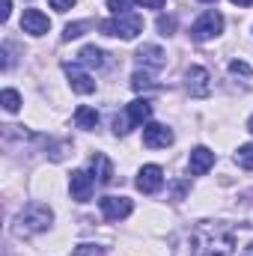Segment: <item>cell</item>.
<instances>
[{
    "mask_svg": "<svg viewBox=\"0 0 253 256\" xmlns=\"http://www.w3.org/2000/svg\"><path fill=\"white\" fill-rule=\"evenodd\" d=\"M194 256H232L236 254V232L224 224H196L190 232Z\"/></svg>",
    "mask_w": 253,
    "mask_h": 256,
    "instance_id": "cell-1",
    "label": "cell"
},
{
    "mask_svg": "<svg viewBox=\"0 0 253 256\" xmlns=\"http://www.w3.org/2000/svg\"><path fill=\"white\" fill-rule=\"evenodd\" d=\"M51 224H54V212H51L45 202H30V206H24V208L18 212V218H15V224H12V232H15L18 238H33V236L45 232Z\"/></svg>",
    "mask_w": 253,
    "mask_h": 256,
    "instance_id": "cell-2",
    "label": "cell"
},
{
    "mask_svg": "<svg viewBox=\"0 0 253 256\" xmlns=\"http://www.w3.org/2000/svg\"><path fill=\"white\" fill-rule=\"evenodd\" d=\"M104 36H120V39H137L143 33V18L134 15V12H126V15H116V18H108L98 24Z\"/></svg>",
    "mask_w": 253,
    "mask_h": 256,
    "instance_id": "cell-3",
    "label": "cell"
},
{
    "mask_svg": "<svg viewBox=\"0 0 253 256\" xmlns=\"http://www.w3.org/2000/svg\"><path fill=\"white\" fill-rule=\"evenodd\" d=\"M220 30H224V15L214 12V9H208V12H202V15L190 24V39H194V42H208V39H214Z\"/></svg>",
    "mask_w": 253,
    "mask_h": 256,
    "instance_id": "cell-4",
    "label": "cell"
},
{
    "mask_svg": "<svg viewBox=\"0 0 253 256\" xmlns=\"http://www.w3.org/2000/svg\"><path fill=\"white\" fill-rule=\"evenodd\" d=\"M98 206H102V214L108 218V220H126L128 214L134 212V202L128 200V196H102L98 200Z\"/></svg>",
    "mask_w": 253,
    "mask_h": 256,
    "instance_id": "cell-5",
    "label": "cell"
},
{
    "mask_svg": "<svg viewBox=\"0 0 253 256\" xmlns=\"http://www.w3.org/2000/svg\"><path fill=\"white\" fill-rule=\"evenodd\" d=\"M173 140H176L173 131L167 126H161V122H146L143 126V146H149V149H167Z\"/></svg>",
    "mask_w": 253,
    "mask_h": 256,
    "instance_id": "cell-6",
    "label": "cell"
},
{
    "mask_svg": "<svg viewBox=\"0 0 253 256\" xmlns=\"http://www.w3.org/2000/svg\"><path fill=\"white\" fill-rule=\"evenodd\" d=\"M134 185H137V191H143V194H158L161 185H164V170L158 164H146V167H140Z\"/></svg>",
    "mask_w": 253,
    "mask_h": 256,
    "instance_id": "cell-7",
    "label": "cell"
},
{
    "mask_svg": "<svg viewBox=\"0 0 253 256\" xmlns=\"http://www.w3.org/2000/svg\"><path fill=\"white\" fill-rule=\"evenodd\" d=\"M185 86H188L190 98H206L212 92V84H208V72L202 66H190L188 74H185Z\"/></svg>",
    "mask_w": 253,
    "mask_h": 256,
    "instance_id": "cell-8",
    "label": "cell"
},
{
    "mask_svg": "<svg viewBox=\"0 0 253 256\" xmlns=\"http://www.w3.org/2000/svg\"><path fill=\"white\" fill-rule=\"evenodd\" d=\"M92 185H96V179H92L86 170H74V173L68 176L72 200H78V202H90V196H92Z\"/></svg>",
    "mask_w": 253,
    "mask_h": 256,
    "instance_id": "cell-9",
    "label": "cell"
},
{
    "mask_svg": "<svg viewBox=\"0 0 253 256\" xmlns=\"http://www.w3.org/2000/svg\"><path fill=\"white\" fill-rule=\"evenodd\" d=\"M21 30L30 33V36H45V33L51 30V21H48V15L39 12V9H24V15H21Z\"/></svg>",
    "mask_w": 253,
    "mask_h": 256,
    "instance_id": "cell-10",
    "label": "cell"
},
{
    "mask_svg": "<svg viewBox=\"0 0 253 256\" xmlns=\"http://www.w3.org/2000/svg\"><path fill=\"white\" fill-rule=\"evenodd\" d=\"M212 167H214V152H212L208 146H196V149L190 152V158H188L190 176H206Z\"/></svg>",
    "mask_w": 253,
    "mask_h": 256,
    "instance_id": "cell-11",
    "label": "cell"
},
{
    "mask_svg": "<svg viewBox=\"0 0 253 256\" xmlns=\"http://www.w3.org/2000/svg\"><path fill=\"white\" fill-rule=\"evenodd\" d=\"M66 78H68V84H72V90L74 92H80V96H90V92H96V80L86 74V72H80L78 66H72V63H66Z\"/></svg>",
    "mask_w": 253,
    "mask_h": 256,
    "instance_id": "cell-12",
    "label": "cell"
},
{
    "mask_svg": "<svg viewBox=\"0 0 253 256\" xmlns=\"http://www.w3.org/2000/svg\"><path fill=\"white\" fill-rule=\"evenodd\" d=\"M90 176H92L98 185H108V182L114 179V164H110V158L102 155V152H96V155L90 158Z\"/></svg>",
    "mask_w": 253,
    "mask_h": 256,
    "instance_id": "cell-13",
    "label": "cell"
},
{
    "mask_svg": "<svg viewBox=\"0 0 253 256\" xmlns=\"http://www.w3.org/2000/svg\"><path fill=\"white\" fill-rule=\"evenodd\" d=\"M137 63L143 66V68H152V72H158V68H164V51L158 48V45H143V48H137Z\"/></svg>",
    "mask_w": 253,
    "mask_h": 256,
    "instance_id": "cell-14",
    "label": "cell"
},
{
    "mask_svg": "<svg viewBox=\"0 0 253 256\" xmlns=\"http://www.w3.org/2000/svg\"><path fill=\"white\" fill-rule=\"evenodd\" d=\"M152 116V104L146 98H134L128 104V128H137V126H146Z\"/></svg>",
    "mask_w": 253,
    "mask_h": 256,
    "instance_id": "cell-15",
    "label": "cell"
},
{
    "mask_svg": "<svg viewBox=\"0 0 253 256\" xmlns=\"http://www.w3.org/2000/svg\"><path fill=\"white\" fill-rule=\"evenodd\" d=\"M78 63L86 66V68H102V66H104V51L96 48V45H86V48H80Z\"/></svg>",
    "mask_w": 253,
    "mask_h": 256,
    "instance_id": "cell-16",
    "label": "cell"
},
{
    "mask_svg": "<svg viewBox=\"0 0 253 256\" xmlns=\"http://www.w3.org/2000/svg\"><path fill=\"white\" fill-rule=\"evenodd\" d=\"M74 126H78V128H84V131H92V128L98 126V114H96L92 108L80 104V108L74 110Z\"/></svg>",
    "mask_w": 253,
    "mask_h": 256,
    "instance_id": "cell-17",
    "label": "cell"
},
{
    "mask_svg": "<svg viewBox=\"0 0 253 256\" xmlns=\"http://www.w3.org/2000/svg\"><path fill=\"white\" fill-rule=\"evenodd\" d=\"M0 104H3L6 114H18V108H21V92H18V90H3V92H0Z\"/></svg>",
    "mask_w": 253,
    "mask_h": 256,
    "instance_id": "cell-18",
    "label": "cell"
},
{
    "mask_svg": "<svg viewBox=\"0 0 253 256\" xmlns=\"http://www.w3.org/2000/svg\"><path fill=\"white\" fill-rule=\"evenodd\" d=\"M236 164L242 170H253V143H244L236 149Z\"/></svg>",
    "mask_w": 253,
    "mask_h": 256,
    "instance_id": "cell-19",
    "label": "cell"
},
{
    "mask_svg": "<svg viewBox=\"0 0 253 256\" xmlns=\"http://www.w3.org/2000/svg\"><path fill=\"white\" fill-rule=\"evenodd\" d=\"M149 86H155V84H152V78H149V72H146V68H137V72L131 74V90L143 92V90H149Z\"/></svg>",
    "mask_w": 253,
    "mask_h": 256,
    "instance_id": "cell-20",
    "label": "cell"
},
{
    "mask_svg": "<svg viewBox=\"0 0 253 256\" xmlns=\"http://www.w3.org/2000/svg\"><path fill=\"white\" fill-rule=\"evenodd\" d=\"M86 27H90L86 21H78V24H66V30H63V42H72V39L84 36V30H86Z\"/></svg>",
    "mask_w": 253,
    "mask_h": 256,
    "instance_id": "cell-21",
    "label": "cell"
},
{
    "mask_svg": "<svg viewBox=\"0 0 253 256\" xmlns=\"http://www.w3.org/2000/svg\"><path fill=\"white\" fill-rule=\"evenodd\" d=\"M131 3H134V0H108V9H110L114 15H126L128 9H131Z\"/></svg>",
    "mask_w": 253,
    "mask_h": 256,
    "instance_id": "cell-22",
    "label": "cell"
},
{
    "mask_svg": "<svg viewBox=\"0 0 253 256\" xmlns=\"http://www.w3.org/2000/svg\"><path fill=\"white\" fill-rule=\"evenodd\" d=\"M158 30H161V36H173V30H176V18H158Z\"/></svg>",
    "mask_w": 253,
    "mask_h": 256,
    "instance_id": "cell-23",
    "label": "cell"
},
{
    "mask_svg": "<svg viewBox=\"0 0 253 256\" xmlns=\"http://www.w3.org/2000/svg\"><path fill=\"white\" fill-rule=\"evenodd\" d=\"M230 72L232 74H242V78H250V66L244 63V60H232L230 63Z\"/></svg>",
    "mask_w": 253,
    "mask_h": 256,
    "instance_id": "cell-24",
    "label": "cell"
},
{
    "mask_svg": "<svg viewBox=\"0 0 253 256\" xmlns=\"http://www.w3.org/2000/svg\"><path fill=\"white\" fill-rule=\"evenodd\" d=\"M104 250L102 248H92V244H80L78 250H74V256H102Z\"/></svg>",
    "mask_w": 253,
    "mask_h": 256,
    "instance_id": "cell-25",
    "label": "cell"
},
{
    "mask_svg": "<svg viewBox=\"0 0 253 256\" xmlns=\"http://www.w3.org/2000/svg\"><path fill=\"white\" fill-rule=\"evenodd\" d=\"M74 3H78V0H51V9H57V12H68Z\"/></svg>",
    "mask_w": 253,
    "mask_h": 256,
    "instance_id": "cell-26",
    "label": "cell"
},
{
    "mask_svg": "<svg viewBox=\"0 0 253 256\" xmlns=\"http://www.w3.org/2000/svg\"><path fill=\"white\" fill-rule=\"evenodd\" d=\"M137 6H143V9H161L167 0H134Z\"/></svg>",
    "mask_w": 253,
    "mask_h": 256,
    "instance_id": "cell-27",
    "label": "cell"
},
{
    "mask_svg": "<svg viewBox=\"0 0 253 256\" xmlns=\"http://www.w3.org/2000/svg\"><path fill=\"white\" fill-rule=\"evenodd\" d=\"M9 12H12V0H3V9H0V18L9 21Z\"/></svg>",
    "mask_w": 253,
    "mask_h": 256,
    "instance_id": "cell-28",
    "label": "cell"
},
{
    "mask_svg": "<svg viewBox=\"0 0 253 256\" xmlns=\"http://www.w3.org/2000/svg\"><path fill=\"white\" fill-rule=\"evenodd\" d=\"M232 3H236V6H250L253 0H232Z\"/></svg>",
    "mask_w": 253,
    "mask_h": 256,
    "instance_id": "cell-29",
    "label": "cell"
},
{
    "mask_svg": "<svg viewBox=\"0 0 253 256\" xmlns=\"http://www.w3.org/2000/svg\"><path fill=\"white\" fill-rule=\"evenodd\" d=\"M242 256H253V244H248V248H244V254Z\"/></svg>",
    "mask_w": 253,
    "mask_h": 256,
    "instance_id": "cell-30",
    "label": "cell"
},
{
    "mask_svg": "<svg viewBox=\"0 0 253 256\" xmlns=\"http://www.w3.org/2000/svg\"><path fill=\"white\" fill-rule=\"evenodd\" d=\"M248 131H253V116H250V122H248Z\"/></svg>",
    "mask_w": 253,
    "mask_h": 256,
    "instance_id": "cell-31",
    "label": "cell"
},
{
    "mask_svg": "<svg viewBox=\"0 0 253 256\" xmlns=\"http://www.w3.org/2000/svg\"><path fill=\"white\" fill-rule=\"evenodd\" d=\"M200 3H218V0H200Z\"/></svg>",
    "mask_w": 253,
    "mask_h": 256,
    "instance_id": "cell-32",
    "label": "cell"
}]
</instances>
